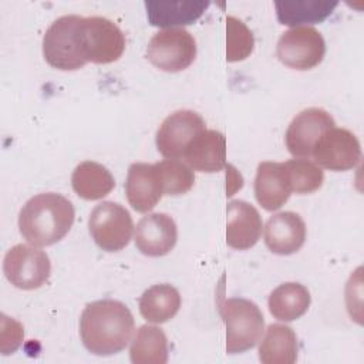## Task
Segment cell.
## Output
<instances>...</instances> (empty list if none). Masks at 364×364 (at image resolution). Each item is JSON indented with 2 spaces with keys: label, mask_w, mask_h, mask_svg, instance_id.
Instances as JSON below:
<instances>
[{
  "label": "cell",
  "mask_w": 364,
  "mask_h": 364,
  "mask_svg": "<svg viewBox=\"0 0 364 364\" xmlns=\"http://www.w3.org/2000/svg\"><path fill=\"white\" fill-rule=\"evenodd\" d=\"M205 129L203 118L191 109H179L168 115L159 125L155 144L166 159H179L183 156L191 141Z\"/></svg>",
  "instance_id": "11"
},
{
  "label": "cell",
  "mask_w": 364,
  "mask_h": 364,
  "mask_svg": "<svg viewBox=\"0 0 364 364\" xmlns=\"http://www.w3.org/2000/svg\"><path fill=\"white\" fill-rule=\"evenodd\" d=\"M82 41L85 60L94 64H109L119 60L127 43L121 28L100 16L82 18Z\"/></svg>",
  "instance_id": "9"
},
{
  "label": "cell",
  "mask_w": 364,
  "mask_h": 364,
  "mask_svg": "<svg viewBox=\"0 0 364 364\" xmlns=\"http://www.w3.org/2000/svg\"><path fill=\"white\" fill-rule=\"evenodd\" d=\"M262 216L246 200L235 199L226 206V243L236 250L253 247L262 235Z\"/></svg>",
  "instance_id": "15"
},
{
  "label": "cell",
  "mask_w": 364,
  "mask_h": 364,
  "mask_svg": "<svg viewBox=\"0 0 364 364\" xmlns=\"http://www.w3.org/2000/svg\"><path fill=\"white\" fill-rule=\"evenodd\" d=\"M88 230L98 247L105 252H119L132 237L134 222L122 205L105 200L91 210Z\"/></svg>",
  "instance_id": "5"
},
{
  "label": "cell",
  "mask_w": 364,
  "mask_h": 364,
  "mask_svg": "<svg viewBox=\"0 0 364 364\" xmlns=\"http://www.w3.org/2000/svg\"><path fill=\"white\" fill-rule=\"evenodd\" d=\"M71 186L80 198L98 200L114 189L115 179L104 165L94 161H84L75 166L71 175Z\"/></svg>",
  "instance_id": "23"
},
{
  "label": "cell",
  "mask_w": 364,
  "mask_h": 364,
  "mask_svg": "<svg viewBox=\"0 0 364 364\" xmlns=\"http://www.w3.org/2000/svg\"><path fill=\"white\" fill-rule=\"evenodd\" d=\"M134 316L121 301L102 299L88 303L80 317V336L84 347L95 355H112L131 341Z\"/></svg>",
  "instance_id": "1"
},
{
  "label": "cell",
  "mask_w": 364,
  "mask_h": 364,
  "mask_svg": "<svg viewBox=\"0 0 364 364\" xmlns=\"http://www.w3.org/2000/svg\"><path fill=\"white\" fill-rule=\"evenodd\" d=\"M336 127L333 117L323 108L311 107L299 112L284 135L287 151L297 158H309L318 138L327 129Z\"/></svg>",
  "instance_id": "12"
},
{
  "label": "cell",
  "mask_w": 364,
  "mask_h": 364,
  "mask_svg": "<svg viewBox=\"0 0 364 364\" xmlns=\"http://www.w3.org/2000/svg\"><path fill=\"white\" fill-rule=\"evenodd\" d=\"M181 294L178 289L168 283L154 284L139 297L141 316L154 324L166 323L173 318L181 309Z\"/></svg>",
  "instance_id": "22"
},
{
  "label": "cell",
  "mask_w": 364,
  "mask_h": 364,
  "mask_svg": "<svg viewBox=\"0 0 364 364\" xmlns=\"http://www.w3.org/2000/svg\"><path fill=\"white\" fill-rule=\"evenodd\" d=\"M82 18L77 14L61 16L46 30L43 55L53 68L74 71L88 63L84 55Z\"/></svg>",
  "instance_id": "3"
},
{
  "label": "cell",
  "mask_w": 364,
  "mask_h": 364,
  "mask_svg": "<svg viewBox=\"0 0 364 364\" xmlns=\"http://www.w3.org/2000/svg\"><path fill=\"white\" fill-rule=\"evenodd\" d=\"M311 297L306 286L287 282L277 286L269 296L267 306L270 314L280 321H293L300 318L310 306Z\"/></svg>",
  "instance_id": "24"
},
{
  "label": "cell",
  "mask_w": 364,
  "mask_h": 364,
  "mask_svg": "<svg viewBox=\"0 0 364 364\" xmlns=\"http://www.w3.org/2000/svg\"><path fill=\"white\" fill-rule=\"evenodd\" d=\"M162 185L164 195L179 196L191 191L195 183L193 169L179 159H164L156 162Z\"/></svg>",
  "instance_id": "27"
},
{
  "label": "cell",
  "mask_w": 364,
  "mask_h": 364,
  "mask_svg": "<svg viewBox=\"0 0 364 364\" xmlns=\"http://www.w3.org/2000/svg\"><path fill=\"white\" fill-rule=\"evenodd\" d=\"M255 48V38L250 28L239 18H226V61L236 63L247 58Z\"/></svg>",
  "instance_id": "28"
},
{
  "label": "cell",
  "mask_w": 364,
  "mask_h": 364,
  "mask_svg": "<svg viewBox=\"0 0 364 364\" xmlns=\"http://www.w3.org/2000/svg\"><path fill=\"white\" fill-rule=\"evenodd\" d=\"M299 346L294 330L286 324H270L259 346V360L263 364H293Z\"/></svg>",
  "instance_id": "21"
},
{
  "label": "cell",
  "mask_w": 364,
  "mask_h": 364,
  "mask_svg": "<svg viewBox=\"0 0 364 364\" xmlns=\"http://www.w3.org/2000/svg\"><path fill=\"white\" fill-rule=\"evenodd\" d=\"M311 156L320 168L336 172L348 171L360 162L361 145L351 131L333 127L318 138Z\"/></svg>",
  "instance_id": "10"
},
{
  "label": "cell",
  "mask_w": 364,
  "mask_h": 364,
  "mask_svg": "<svg viewBox=\"0 0 364 364\" xmlns=\"http://www.w3.org/2000/svg\"><path fill=\"white\" fill-rule=\"evenodd\" d=\"M306 240V223L299 213L279 212L264 226V245L276 255L287 256L300 250Z\"/></svg>",
  "instance_id": "17"
},
{
  "label": "cell",
  "mask_w": 364,
  "mask_h": 364,
  "mask_svg": "<svg viewBox=\"0 0 364 364\" xmlns=\"http://www.w3.org/2000/svg\"><path fill=\"white\" fill-rule=\"evenodd\" d=\"M125 195L131 208L139 213L154 209L164 196L162 178L156 164H131L125 181Z\"/></svg>",
  "instance_id": "13"
},
{
  "label": "cell",
  "mask_w": 364,
  "mask_h": 364,
  "mask_svg": "<svg viewBox=\"0 0 364 364\" xmlns=\"http://www.w3.org/2000/svg\"><path fill=\"white\" fill-rule=\"evenodd\" d=\"M209 1H145L146 17L151 26L162 28H175L178 26L193 24L205 10L209 7Z\"/></svg>",
  "instance_id": "19"
},
{
  "label": "cell",
  "mask_w": 364,
  "mask_h": 364,
  "mask_svg": "<svg viewBox=\"0 0 364 364\" xmlns=\"http://www.w3.org/2000/svg\"><path fill=\"white\" fill-rule=\"evenodd\" d=\"M74 218V206L65 196L55 192L38 193L18 213L20 235L33 246H50L70 232Z\"/></svg>",
  "instance_id": "2"
},
{
  "label": "cell",
  "mask_w": 364,
  "mask_h": 364,
  "mask_svg": "<svg viewBox=\"0 0 364 364\" xmlns=\"http://www.w3.org/2000/svg\"><path fill=\"white\" fill-rule=\"evenodd\" d=\"M24 337L23 326L11 317L1 314V330H0V351L1 354L14 353Z\"/></svg>",
  "instance_id": "29"
},
{
  "label": "cell",
  "mask_w": 364,
  "mask_h": 364,
  "mask_svg": "<svg viewBox=\"0 0 364 364\" xmlns=\"http://www.w3.org/2000/svg\"><path fill=\"white\" fill-rule=\"evenodd\" d=\"M176 240V223L166 213H148L136 223L135 246L145 256H165L175 247Z\"/></svg>",
  "instance_id": "14"
},
{
  "label": "cell",
  "mask_w": 364,
  "mask_h": 364,
  "mask_svg": "<svg viewBox=\"0 0 364 364\" xmlns=\"http://www.w3.org/2000/svg\"><path fill=\"white\" fill-rule=\"evenodd\" d=\"M284 165L289 172L291 192H296L299 195H307L321 188L324 181V172L316 162L306 158H299L286 161Z\"/></svg>",
  "instance_id": "26"
},
{
  "label": "cell",
  "mask_w": 364,
  "mask_h": 364,
  "mask_svg": "<svg viewBox=\"0 0 364 364\" xmlns=\"http://www.w3.org/2000/svg\"><path fill=\"white\" fill-rule=\"evenodd\" d=\"M257 203L269 210L280 209L291 195V185L284 162H260L253 183Z\"/></svg>",
  "instance_id": "16"
},
{
  "label": "cell",
  "mask_w": 364,
  "mask_h": 364,
  "mask_svg": "<svg viewBox=\"0 0 364 364\" xmlns=\"http://www.w3.org/2000/svg\"><path fill=\"white\" fill-rule=\"evenodd\" d=\"M182 158L195 171L219 172L226 166V138L220 131L205 128L191 141Z\"/></svg>",
  "instance_id": "18"
},
{
  "label": "cell",
  "mask_w": 364,
  "mask_h": 364,
  "mask_svg": "<svg viewBox=\"0 0 364 364\" xmlns=\"http://www.w3.org/2000/svg\"><path fill=\"white\" fill-rule=\"evenodd\" d=\"M6 279L17 289L34 290L47 283L51 273L50 257L36 246L18 243L7 250L3 260Z\"/></svg>",
  "instance_id": "8"
},
{
  "label": "cell",
  "mask_w": 364,
  "mask_h": 364,
  "mask_svg": "<svg viewBox=\"0 0 364 364\" xmlns=\"http://www.w3.org/2000/svg\"><path fill=\"white\" fill-rule=\"evenodd\" d=\"M276 54L286 67L306 71L317 67L323 61L326 43L321 33L314 27H291L280 36Z\"/></svg>",
  "instance_id": "7"
},
{
  "label": "cell",
  "mask_w": 364,
  "mask_h": 364,
  "mask_svg": "<svg viewBox=\"0 0 364 364\" xmlns=\"http://www.w3.org/2000/svg\"><path fill=\"white\" fill-rule=\"evenodd\" d=\"M168 338L156 326H141L131 343L129 358L134 364H165L168 361Z\"/></svg>",
  "instance_id": "25"
},
{
  "label": "cell",
  "mask_w": 364,
  "mask_h": 364,
  "mask_svg": "<svg viewBox=\"0 0 364 364\" xmlns=\"http://www.w3.org/2000/svg\"><path fill=\"white\" fill-rule=\"evenodd\" d=\"M196 57L193 36L182 28H164L152 36L146 47V58L156 68L178 73L188 68Z\"/></svg>",
  "instance_id": "6"
},
{
  "label": "cell",
  "mask_w": 364,
  "mask_h": 364,
  "mask_svg": "<svg viewBox=\"0 0 364 364\" xmlns=\"http://www.w3.org/2000/svg\"><path fill=\"white\" fill-rule=\"evenodd\" d=\"M226 326V353L239 354L253 348L264 331V317L256 303L243 297L225 299L219 304Z\"/></svg>",
  "instance_id": "4"
},
{
  "label": "cell",
  "mask_w": 364,
  "mask_h": 364,
  "mask_svg": "<svg viewBox=\"0 0 364 364\" xmlns=\"http://www.w3.org/2000/svg\"><path fill=\"white\" fill-rule=\"evenodd\" d=\"M338 6L337 0H282L274 1L276 16L280 24L300 27L326 20Z\"/></svg>",
  "instance_id": "20"
}]
</instances>
